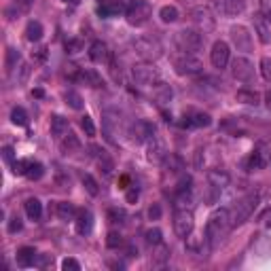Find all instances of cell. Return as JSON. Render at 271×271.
Segmentation results:
<instances>
[{"label": "cell", "instance_id": "cell-31", "mask_svg": "<svg viewBox=\"0 0 271 271\" xmlns=\"http://www.w3.org/2000/svg\"><path fill=\"white\" fill-rule=\"evenodd\" d=\"M235 97H238V102H241V104H258V94L256 91H250V89H239Z\"/></svg>", "mask_w": 271, "mask_h": 271}, {"label": "cell", "instance_id": "cell-30", "mask_svg": "<svg viewBox=\"0 0 271 271\" xmlns=\"http://www.w3.org/2000/svg\"><path fill=\"white\" fill-rule=\"evenodd\" d=\"M45 174V168H43V163H38V161H30L28 163V172H26V176L30 178V180H40Z\"/></svg>", "mask_w": 271, "mask_h": 271}, {"label": "cell", "instance_id": "cell-57", "mask_svg": "<svg viewBox=\"0 0 271 271\" xmlns=\"http://www.w3.org/2000/svg\"><path fill=\"white\" fill-rule=\"evenodd\" d=\"M263 223H265V224H267V227H271V210H269V212H267V214H265V216H263Z\"/></svg>", "mask_w": 271, "mask_h": 271}, {"label": "cell", "instance_id": "cell-17", "mask_svg": "<svg viewBox=\"0 0 271 271\" xmlns=\"http://www.w3.org/2000/svg\"><path fill=\"white\" fill-rule=\"evenodd\" d=\"M36 252H34V248H19V250H17V265H19V267H34V265H36Z\"/></svg>", "mask_w": 271, "mask_h": 271}, {"label": "cell", "instance_id": "cell-56", "mask_svg": "<svg viewBox=\"0 0 271 271\" xmlns=\"http://www.w3.org/2000/svg\"><path fill=\"white\" fill-rule=\"evenodd\" d=\"M148 214H151V218H159L161 216V207L159 206H153L151 210H148Z\"/></svg>", "mask_w": 271, "mask_h": 271}, {"label": "cell", "instance_id": "cell-29", "mask_svg": "<svg viewBox=\"0 0 271 271\" xmlns=\"http://www.w3.org/2000/svg\"><path fill=\"white\" fill-rule=\"evenodd\" d=\"M26 38L30 40V43H36V40L43 38V26L38 24V21H30L26 28Z\"/></svg>", "mask_w": 271, "mask_h": 271}, {"label": "cell", "instance_id": "cell-4", "mask_svg": "<svg viewBox=\"0 0 271 271\" xmlns=\"http://www.w3.org/2000/svg\"><path fill=\"white\" fill-rule=\"evenodd\" d=\"M176 45L180 51H184V53L195 55L201 47H204V34L197 30H180L176 34Z\"/></svg>", "mask_w": 271, "mask_h": 271}, {"label": "cell", "instance_id": "cell-7", "mask_svg": "<svg viewBox=\"0 0 271 271\" xmlns=\"http://www.w3.org/2000/svg\"><path fill=\"white\" fill-rule=\"evenodd\" d=\"M193 227H195V221H193L191 210H176V214H174V233L178 235V238L187 239L189 235L193 233Z\"/></svg>", "mask_w": 271, "mask_h": 271}, {"label": "cell", "instance_id": "cell-22", "mask_svg": "<svg viewBox=\"0 0 271 271\" xmlns=\"http://www.w3.org/2000/svg\"><path fill=\"white\" fill-rule=\"evenodd\" d=\"M77 79H79V80H83V83H85V85H89V87H102V77L94 70V68L80 70Z\"/></svg>", "mask_w": 271, "mask_h": 271}, {"label": "cell", "instance_id": "cell-8", "mask_svg": "<svg viewBox=\"0 0 271 271\" xmlns=\"http://www.w3.org/2000/svg\"><path fill=\"white\" fill-rule=\"evenodd\" d=\"M204 70V64L197 55H191V53H184L182 57L176 60V72L178 74H187V77H193V74H199Z\"/></svg>", "mask_w": 271, "mask_h": 271}, {"label": "cell", "instance_id": "cell-2", "mask_svg": "<svg viewBox=\"0 0 271 271\" xmlns=\"http://www.w3.org/2000/svg\"><path fill=\"white\" fill-rule=\"evenodd\" d=\"M131 49H134V53L138 57H142V60H146V62H155V60H159V57L163 55V47H161V43L157 38H153V36L136 38L134 43H131Z\"/></svg>", "mask_w": 271, "mask_h": 271}, {"label": "cell", "instance_id": "cell-14", "mask_svg": "<svg viewBox=\"0 0 271 271\" xmlns=\"http://www.w3.org/2000/svg\"><path fill=\"white\" fill-rule=\"evenodd\" d=\"M102 131H104V138H106L108 142H117L114 140V136H117L119 131V114L114 111H106L102 114Z\"/></svg>", "mask_w": 271, "mask_h": 271}, {"label": "cell", "instance_id": "cell-48", "mask_svg": "<svg viewBox=\"0 0 271 271\" xmlns=\"http://www.w3.org/2000/svg\"><path fill=\"white\" fill-rule=\"evenodd\" d=\"M21 218L19 216H13V218H9V233H17V231H21Z\"/></svg>", "mask_w": 271, "mask_h": 271}, {"label": "cell", "instance_id": "cell-34", "mask_svg": "<svg viewBox=\"0 0 271 271\" xmlns=\"http://www.w3.org/2000/svg\"><path fill=\"white\" fill-rule=\"evenodd\" d=\"M159 17L163 24H174V21L178 19V9L176 7H163L159 11Z\"/></svg>", "mask_w": 271, "mask_h": 271}, {"label": "cell", "instance_id": "cell-46", "mask_svg": "<svg viewBox=\"0 0 271 271\" xmlns=\"http://www.w3.org/2000/svg\"><path fill=\"white\" fill-rule=\"evenodd\" d=\"M51 263H53V256L51 255H38L36 256V267L38 269H47Z\"/></svg>", "mask_w": 271, "mask_h": 271}, {"label": "cell", "instance_id": "cell-39", "mask_svg": "<svg viewBox=\"0 0 271 271\" xmlns=\"http://www.w3.org/2000/svg\"><path fill=\"white\" fill-rule=\"evenodd\" d=\"M144 238H146V244H151V246H161V231L157 227L155 229H148L146 233H144Z\"/></svg>", "mask_w": 271, "mask_h": 271}, {"label": "cell", "instance_id": "cell-5", "mask_svg": "<svg viewBox=\"0 0 271 271\" xmlns=\"http://www.w3.org/2000/svg\"><path fill=\"white\" fill-rule=\"evenodd\" d=\"M256 206H258V195H256V193H252V195H246L244 199H239V201H238V206H235V210L231 212L233 227H235V224H241V223H246L248 218H250L252 214H255Z\"/></svg>", "mask_w": 271, "mask_h": 271}, {"label": "cell", "instance_id": "cell-35", "mask_svg": "<svg viewBox=\"0 0 271 271\" xmlns=\"http://www.w3.org/2000/svg\"><path fill=\"white\" fill-rule=\"evenodd\" d=\"M83 187L87 189V193H89V195H94V197H96L97 193H100V187H97L96 178L91 176V174H85V176H83Z\"/></svg>", "mask_w": 271, "mask_h": 271}, {"label": "cell", "instance_id": "cell-38", "mask_svg": "<svg viewBox=\"0 0 271 271\" xmlns=\"http://www.w3.org/2000/svg\"><path fill=\"white\" fill-rule=\"evenodd\" d=\"M11 121H13L15 125H28V114L24 108H13V112H11Z\"/></svg>", "mask_w": 271, "mask_h": 271}, {"label": "cell", "instance_id": "cell-43", "mask_svg": "<svg viewBox=\"0 0 271 271\" xmlns=\"http://www.w3.org/2000/svg\"><path fill=\"white\" fill-rule=\"evenodd\" d=\"M261 74L265 80L271 83V57H263L261 60Z\"/></svg>", "mask_w": 271, "mask_h": 271}, {"label": "cell", "instance_id": "cell-26", "mask_svg": "<svg viewBox=\"0 0 271 271\" xmlns=\"http://www.w3.org/2000/svg\"><path fill=\"white\" fill-rule=\"evenodd\" d=\"M172 87L170 85H165V83H155V97H157V102L161 104H168L172 100Z\"/></svg>", "mask_w": 271, "mask_h": 271}, {"label": "cell", "instance_id": "cell-32", "mask_svg": "<svg viewBox=\"0 0 271 271\" xmlns=\"http://www.w3.org/2000/svg\"><path fill=\"white\" fill-rule=\"evenodd\" d=\"M176 206H178V210H187V207H191L193 206V195L191 191H180L178 193V197H176Z\"/></svg>", "mask_w": 271, "mask_h": 271}, {"label": "cell", "instance_id": "cell-19", "mask_svg": "<svg viewBox=\"0 0 271 271\" xmlns=\"http://www.w3.org/2000/svg\"><path fill=\"white\" fill-rule=\"evenodd\" d=\"M229 174L227 172H223V170H210L207 172V182H210V187H214V189H224V187H229Z\"/></svg>", "mask_w": 271, "mask_h": 271}, {"label": "cell", "instance_id": "cell-40", "mask_svg": "<svg viewBox=\"0 0 271 271\" xmlns=\"http://www.w3.org/2000/svg\"><path fill=\"white\" fill-rule=\"evenodd\" d=\"M119 11H121V4H111V7H106V4H104V7L97 9V15H100V17H112V15H117Z\"/></svg>", "mask_w": 271, "mask_h": 271}, {"label": "cell", "instance_id": "cell-23", "mask_svg": "<svg viewBox=\"0 0 271 271\" xmlns=\"http://www.w3.org/2000/svg\"><path fill=\"white\" fill-rule=\"evenodd\" d=\"M91 229H94V216H91V212H80L79 214V221H77V231L80 235H87L91 233Z\"/></svg>", "mask_w": 271, "mask_h": 271}, {"label": "cell", "instance_id": "cell-25", "mask_svg": "<svg viewBox=\"0 0 271 271\" xmlns=\"http://www.w3.org/2000/svg\"><path fill=\"white\" fill-rule=\"evenodd\" d=\"M26 214L32 218V221H38L40 214H43V204L36 197H30L26 201Z\"/></svg>", "mask_w": 271, "mask_h": 271}, {"label": "cell", "instance_id": "cell-49", "mask_svg": "<svg viewBox=\"0 0 271 271\" xmlns=\"http://www.w3.org/2000/svg\"><path fill=\"white\" fill-rule=\"evenodd\" d=\"M168 258H170V248L168 246H161L159 252L155 255V261H157V263H165Z\"/></svg>", "mask_w": 271, "mask_h": 271}, {"label": "cell", "instance_id": "cell-45", "mask_svg": "<svg viewBox=\"0 0 271 271\" xmlns=\"http://www.w3.org/2000/svg\"><path fill=\"white\" fill-rule=\"evenodd\" d=\"M80 125H83V129H85V134L87 136H96V125H94V121H91V117L85 114L83 121H80Z\"/></svg>", "mask_w": 271, "mask_h": 271}, {"label": "cell", "instance_id": "cell-41", "mask_svg": "<svg viewBox=\"0 0 271 271\" xmlns=\"http://www.w3.org/2000/svg\"><path fill=\"white\" fill-rule=\"evenodd\" d=\"M28 163H30V161H13V163H11V168H13V174L15 176H26Z\"/></svg>", "mask_w": 271, "mask_h": 271}, {"label": "cell", "instance_id": "cell-59", "mask_svg": "<svg viewBox=\"0 0 271 271\" xmlns=\"http://www.w3.org/2000/svg\"><path fill=\"white\" fill-rule=\"evenodd\" d=\"M32 96H34V97H43V96H45V91L38 87V89H34V91H32Z\"/></svg>", "mask_w": 271, "mask_h": 271}, {"label": "cell", "instance_id": "cell-28", "mask_svg": "<svg viewBox=\"0 0 271 271\" xmlns=\"http://www.w3.org/2000/svg\"><path fill=\"white\" fill-rule=\"evenodd\" d=\"M255 30H256L258 40H261L263 45H269V43H271V30H269V26L265 24L263 19H256V21H255Z\"/></svg>", "mask_w": 271, "mask_h": 271}, {"label": "cell", "instance_id": "cell-6", "mask_svg": "<svg viewBox=\"0 0 271 271\" xmlns=\"http://www.w3.org/2000/svg\"><path fill=\"white\" fill-rule=\"evenodd\" d=\"M153 134H155V128L148 123V121H144V119H136L134 123L128 128V136H129V140L134 144L148 142V138H151Z\"/></svg>", "mask_w": 271, "mask_h": 271}, {"label": "cell", "instance_id": "cell-16", "mask_svg": "<svg viewBox=\"0 0 271 271\" xmlns=\"http://www.w3.org/2000/svg\"><path fill=\"white\" fill-rule=\"evenodd\" d=\"M229 34H231V40H233L235 47H238V51H250L252 49V36L244 26H233L231 30H229Z\"/></svg>", "mask_w": 271, "mask_h": 271}, {"label": "cell", "instance_id": "cell-24", "mask_svg": "<svg viewBox=\"0 0 271 271\" xmlns=\"http://www.w3.org/2000/svg\"><path fill=\"white\" fill-rule=\"evenodd\" d=\"M57 216H60L62 221H74L77 207L72 204H68V201H60V204H57Z\"/></svg>", "mask_w": 271, "mask_h": 271}, {"label": "cell", "instance_id": "cell-3", "mask_svg": "<svg viewBox=\"0 0 271 271\" xmlns=\"http://www.w3.org/2000/svg\"><path fill=\"white\" fill-rule=\"evenodd\" d=\"M153 9L146 0H129L128 7H125V17L131 26H144L151 17Z\"/></svg>", "mask_w": 271, "mask_h": 271}, {"label": "cell", "instance_id": "cell-1", "mask_svg": "<svg viewBox=\"0 0 271 271\" xmlns=\"http://www.w3.org/2000/svg\"><path fill=\"white\" fill-rule=\"evenodd\" d=\"M233 221H231V212L227 207H221V210H214L210 214L206 223V241L207 246L214 250V248L221 246V241L227 238V233L231 231Z\"/></svg>", "mask_w": 271, "mask_h": 271}, {"label": "cell", "instance_id": "cell-9", "mask_svg": "<svg viewBox=\"0 0 271 271\" xmlns=\"http://www.w3.org/2000/svg\"><path fill=\"white\" fill-rule=\"evenodd\" d=\"M146 157L153 163H161L165 157H168V146H165V140L157 134H153L148 138V146H146Z\"/></svg>", "mask_w": 271, "mask_h": 271}, {"label": "cell", "instance_id": "cell-50", "mask_svg": "<svg viewBox=\"0 0 271 271\" xmlns=\"http://www.w3.org/2000/svg\"><path fill=\"white\" fill-rule=\"evenodd\" d=\"M80 49H83V43H80V40H68V43H66V51H68V53H79Z\"/></svg>", "mask_w": 271, "mask_h": 271}, {"label": "cell", "instance_id": "cell-60", "mask_svg": "<svg viewBox=\"0 0 271 271\" xmlns=\"http://www.w3.org/2000/svg\"><path fill=\"white\" fill-rule=\"evenodd\" d=\"M17 2H19V4H24V7H28V4L32 2V0H17Z\"/></svg>", "mask_w": 271, "mask_h": 271}, {"label": "cell", "instance_id": "cell-44", "mask_svg": "<svg viewBox=\"0 0 271 271\" xmlns=\"http://www.w3.org/2000/svg\"><path fill=\"white\" fill-rule=\"evenodd\" d=\"M106 244H108V248H119L121 244H123V238H121V233L111 231L108 238H106Z\"/></svg>", "mask_w": 271, "mask_h": 271}, {"label": "cell", "instance_id": "cell-61", "mask_svg": "<svg viewBox=\"0 0 271 271\" xmlns=\"http://www.w3.org/2000/svg\"><path fill=\"white\" fill-rule=\"evenodd\" d=\"M267 19H269V24H271V9H269V15H267Z\"/></svg>", "mask_w": 271, "mask_h": 271}, {"label": "cell", "instance_id": "cell-54", "mask_svg": "<svg viewBox=\"0 0 271 271\" xmlns=\"http://www.w3.org/2000/svg\"><path fill=\"white\" fill-rule=\"evenodd\" d=\"M138 195H140V193H138V189H136V187H131L129 191H128V201H129V204H134V201L138 199Z\"/></svg>", "mask_w": 271, "mask_h": 271}, {"label": "cell", "instance_id": "cell-55", "mask_svg": "<svg viewBox=\"0 0 271 271\" xmlns=\"http://www.w3.org/2000/svg\"><path fill=\"white\" fill-rule=\"evenodd\" d=\"M2 155H4V161H9V163H13V148H11V146H4Z\"/></svg>", "mask_w": 271, "mask_h": 271}, {"label": "cell", "instance_id": "cell-37", "mask_svg": "<svg viewBox=\"0 0 271 271\" xmlns=\"http://www.w3.org/2000/svg\"><path fill=\"white\" fill-rule=\"evenodd\" d=\"M191 119H193L195 128H207V125L212 123L210 114H206V112H195V114H191Z\"/></svg>", "mask_w": 271, "mask_h": 271}, {"label": "cell", "instance_id": "cell-21", "mask_svg": "<svg viewBox=\"0 0 271 271\" xmlns=\"http://www.w3.org/2000/svg\"><path fill=\"white\" fill-rule=\"evenodd\" d=\"M108 57V51H106V45L102 43V40H94L91 43V47H89V60L91 62H104Z\"/></svg>", "mask_w": 271, "mask_h": 271}, {"label": "cell", "instance_id": "cell-33", "mask_svg": "<svg viewBox=\"0 0 271 271\" xmlns=\"http://www.w3.org/2000/svg\"><path fill=\"white\" fill-rule=\"evenodd\" d=\"M66 104L70 108H74V111H80V108H83V97H80V94H77V91H66Z\"/></svg>", "mask_w": 271, "mask_h": 271}, {"label": "cell", "instance_id": "cell-53", "mask_svg": "<svg viewBox=\"0 0 271 271\" xmlns=\"http://www.w3.org/2000/svg\"><path fill=\"white\" fill-rule=\"evenodd\" d=\"M34 57H36L38 62H45V60H47V47H40V49H36V55H34Z\"/></svg>", "mask_w": 271, "mask_h": 271}, {"label": "cell", "instance_id": "cell-51", "mask_svg": "<svg viewBox=\"0 0 271 271\" xmlns=\"http://www.w3.org/2000/svg\"><path fill=\"white\" fill-rule=\"evenodd\" d=\"M30 77V64H21L19 66V83H26Z\"/></svg>", "mask_w": 271, "mask_h": 271}, {"label": "cell", "instance_id": "cell-42", "mask_svg": "<svg viewBox=\"0 0 271 271\" xmlns=\"http://www.w3.org/2000/svg\"><path fill=\"white\" fill-rule=\"evenodd\" d=\"M17 62H19V51L7 49V70H13Z\"/></svg>", "mask_w": 271, "mask_h": 271}, {"label": "cell", "instance_id": "cell-15", "mask_svg": "<svg viewBox=\"0 0 271 271\" xmlns=\"http://www.w3.org/2000/svg\"><path fill=\"white\" fill-rule=\"evenodd\" d=\"M191 19L199 26V30L204 32V34L210 32V30H214V17H212L210 9H206V7L193 9V11H191Z\"/></svg>", "mask_w": 271, "mask_h": 271}, {"label": "cell", "instance_id": "cell-52", "mask_svg": "<svg viewBox=\"0 0 271 271\" xmlns=\"http://www.w3.org/2000/svg\"><path fill=\"white\" fill-rule=\"evenodd\" d=\"M108 218H111V223H121L123 212H121V210H108Z\"/></svg>", "mask_w": 271, "mask_h": 271}, {"label": "cell", "instance_id": "cell-11", "mask_svg": "<svg viewBox=\"0 0 271 271\" xmlns=\"http://www.w3.org/2000/svg\"><path fill=\"white\" fill-rule=\"evenodd\" d=\"M231 74L241 83H248L252 79V74H255V66H252V62L248 57H235L231 64Z\"/></svg>", "mask_w": 271, "mask_h": 271}, {"label": "cell", "instance_id": "cell-10", "mask_svg": "<svg viewBox=\"0 0 271 271\" xmlns=\"http://www.w3.org/2000/svg\"><path fill=\"white\" fill-rule=\"evenodd\" d=\"M214 11L224 17H238L246 11V0H214Z\"/></svg>", "mask_w": 271, "mask_h": 271}, {"label": "cell", "instance_id": "cell-12", "mask_svg": "<svg viewBox=\"0 0 271 271\" xmlns=\"http://www.w3.org/2000/svg\"><path fill=\"white\" fill-rule=\"evenodd\" d=\"M229 55H231V51H229V45L224 43V40H218V43H214V47H212V51H210V62H212V66L218 68V70L227 68V64H229Z\"/></svg>", "mask_w": 271, "mask_h": 271}, {"label": "cell", "instance_id": "cell-13", "mask_svg": "<svg viewBox=\"0 0 271 271\" xmlns=\"http://www.w3.org/2000/svg\"><path fill=\"white\" fill-rule=\"evenodd\" d=\"M131 77L138 85H144V87H148V85H155L159 79V72L155 70L153 66H134L131 68Z\"/></svg>", "mask_w": 271, "mask_h": 271}, {"label": "cell", "instance_id": "cell-36", "mask_svg": "<svg viewBox=\"0 0 271 271\" xmlns=\"http://www.w3.org/2000/svg\"><path fill=\"white\" fill-rule=\"evenodd\" d=\"M248 170H263L265 168V157H263V153H255V155H252V157L250 159H248Z\"/></svg>", "mask_w": 271, "mask_h": 271}, {"label": "cell", "instance_id": "cell-58", "mask_svg": "<svg viewBox=\"0 0 271 271\" xmlns=\"http://www.w3.org/2000/svg\"><path fill=\"white\" fill-rule=\"evenodd\" d=\"M265 104H267V108H271V89L265 94Z\"/></svg>", "mask_w": 271, "mask_h": 271}, {"label": "cell", "instance_id": "cell-27", "mask_svg": "<svg viewBox=\"0 0 271 271\" xmlns=\"http://www.w3.org/2000/svg\"><path fill=\"white\" fill-rule=\"evenodd\" d=\"M62 146H64L66 153H72V151H79L80 148V140L77 138V134L74 131H68V134L62 138Z\"/></svg>", "mask_w": 271, "mask_h": 271}, {"label": "cell", "instance_id": "cell-20", "mask_svg": "<svg viewBox=\"0 0 271 271\" xmlns=\"http://www.w3.org/2000/svg\"><path fill=\"white\" fill-rule=\"evenodd\" d=\"M91 151H94V155L97 157V163H100L102 172H104L106 176H111L112 170H114V163H112V159L106 155V151H102L100 146H91Z\"/></svg>", "mask_w": 271, "mask_h": 271}, {"label": "cell", "instance_id": "cell-18", "mask_svg": "<svg viewBox=\"0 0 271 271\" xmlns=\"http://www.w3.org/2000/svg\"><path fill=\"white\" fill-rule=\"evenodd\" d=\"M68 119H64L62 114H53L51 117V134H53L57 140H62L66 134H68Z\"/></svg>", "mask_w": 271, "mask_h": 271}, {"label": "cell", "instance_id": "cell-47", "mask_svg": "<svg viewBox=\"0 0 271 271\" xmlns=\"http://www.w3.org/2000/svg\"><path fill=\"white\" fill-rule=\"evenodd\" d=\"M62 269L64 271H80V265H79V261H74V258H64Z\"/></svg>", "mask_w": 271, "mask_h": 271}]
</instances>
